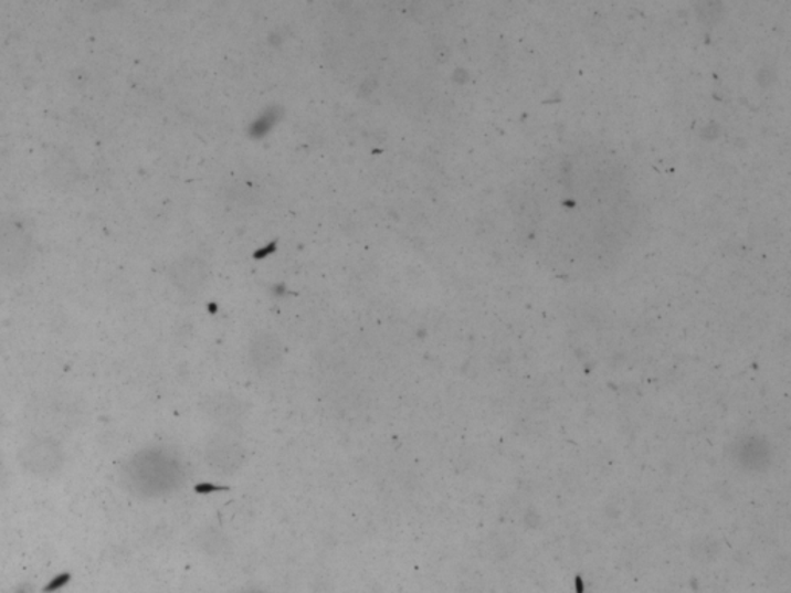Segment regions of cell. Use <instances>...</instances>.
<instances>
[{
	"label": "cell",
	"instance_id": "8992f818",
	"mask_svg": "<svg viewBox=\"0 0 791 593\" xmlns=\"http://www.w3.org/2000/svg\"><path fill=\"white\" fill-rule=\"evenodd\" d=\"M281 359V351H278V345L270 342V340H263L262 343L252 347V362L260 370H270Z\"/></svg>",
	"mask_w": 791,
	"mask_h": 593
},
{
	"label": "cell",
	"instance_id": "5b68a950",
	"mask_svg": "<svg viewBox=\"0 0 791 593\" xmlns=\"http://www.w3.org/2000/svg\"><path fill=\"white\" fill-rule=\"evenodd\" d=\"M22 459L31 472L52 475L61 465V452L50 442H36L27 449L25 457Z\"/></svg>",
	"mask_w": 791,
	"mask_h": 593
},
{
	"label": "cell",
	"instance_id": "52a82bcc",
	"mask_svg": "<svg viewBox=\"0 0 791 593\" xmlns=\"http://www.w3.org/2000/svg\"><path fill=\"white\" fill-rule=\"evenodd\" d=\"M243 593H266V592H262V591H254V589H252V591H246V592H243Z\"/></svg>",
	"mask_w": 791,
	"mask_h": 593
},
{
	"label": "cell",
	"instance_id": "277c9868",
	"mask_svg": "<svg viewBox=\"0 0 791 593\" xmlns=\"http://www.w3.org/2000/svg\"><path fill=\"white\" fill-rule=\"evenodd\" d=\"M204 411L209 417L219 424H235L240 421L243 413L242 402L235 395L228 393H217L209 395L204 402Z\"/></svg>",
	"mask_w": 791,
	"mask_h": 593
},
{
	"label": "cell",
	"instance_id": "3957f363",
	"mask_svg": "<svg viewBox=\"0 0 791 593\" xmlns=\"http://www.w3.org/2000/svg\"><path fill=\"white\" fill-rule=\"evenodd\" d=\"M205 460L221 475H232L242 468L243 448L228 436H217L205 447Z\"/></svg>",
	"mask_w": 791,
	"mask_h": 593
},
{
	"label": "cell",
	"instance_id": "6da1fadb",
	"mask_svg": "<svg viewBox=\"0 0 791 593\" xmlns=\"http://www.w3.org/2000/svg\"><path fill=\"white\" fill-rule=\"evenodd\" d=\"M183 473V464L169 449L147 448L131 457L124 468V480L135 494L152 498L176 490Z\"/></svg>",
	"mask_w": 791,
	"mask_h": 593
},
{
	"label": "cell",
	"instance_id": "7a4b0ae2",
	"mask_svg": "<svg viewBox=\"0 0 791 593\" xmlns=\"http://www.w3.org/2000/svg\"><path fill=\"white\" fill-rule=\"evenodd\" d=\"M34 240L25 221L15 216L0 219V275L15 277L33 262Z\"/></svg>",
	"mask_w": 791,
	"mask_h": 593
}]
</instances>
